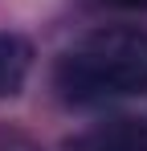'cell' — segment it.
I'll return each mask as SVG.
<instances>
[{
  "label": "cell",
  "mask_w": 147,
  "mask_h": 151,
  "mask_svg": "<svg viewBox=\"0 0 147 151\" xmlns=\"http://www.w3.org/2000/svg\"><path fill=\"white\" fill-rule=\"evenodd\" d=\"M57 90L70 102L147 94V33L98 29L57 61Z\"/></svg>",
  "instance_id": "1"
},
{
  "label": "cell",
  "mask_w": 147,
  "mask_h": 151,
  "mask_svg": "<svg viewBox=\"0 0 147 151\" xmlns=\"http://www.w3.org/2000/svg\"><path fill=\"white\" fill-rule=\"evenodd\" d=\"M90 151H147V123H135V119H122L110 131L94 135Z\"/></svg>",
  "instance_id": "3"
},
{
  "label": "cell",
  "mask_w": 147,
  "mask_h": 151,
  "mask_svg": "<svg viewBox=\"0 0 147 151\" xmlns=\"http://www.w3.org/2000/svg\"><path fill=\"white\" fill-rule=\"evenodd\" d=\"M106 4H119V8H147V0H106Z\"/></svg>",
  "instance_id": "4"
},
{
  "label": "cell",
  "mask_w": 147,
  "mask_h": 151,
  "mask_svg": "<svg viewBox=\"0 0 147 151\" xmlns=\"http://www.w3.org/2000/svg\"><path fill=\"white\" fill-rule=\"evenodd\" d=\"M29 65H33L29 41L17 37V33H0V98H12V94L24 86Z\"/></svg>",
  "instance_id": "2"
}]
</instances>
